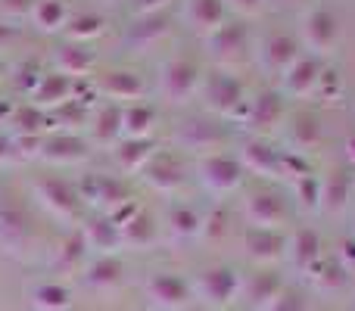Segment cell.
<instances>
[{"label":"cell","mask_w":355,"mask_h":311,"mask_svg":"<svg viewBox=\"0 0 355 311\" xmlns=\"http://www.w3.org/2000/svg\"><path fill=\"white\" fill-rule=\"evenodd\" d=\"M202 181L212 193H231L240 184V165L227 156H212L202 162Z\"/></svg>","instance_id":"cell-1"},{"label":"cell","mask_w":355,"mask_h":311,"mask_svg":"<svg viewBox=\"0 0 355 311\" xmlns=\"http://www.w3.org/2000/svg\"><path fill=\"white\" fill-rule=\"evenodd\" d=\"M196 85V66L187 60H172L162 69V91L172 103H181Z\"/></svg>","instance_id":"cell-2"},{"label":"cell","mask_w":355,"mask_h":311,"mask_svg":"<svg viewBox=\"0 0 355 311\" xmlns=\"http://www.w3.org/2000/svg\"><path fill=\"white\" fill-rule=\"evenodd\" d=\"M240 12H256L259 10V0H231Z\"/></svg>","instance_id":"cell-22"},{"label":"cell","mask_w":355,"mask_h":311,"mask_svg":"<svg viewBox=\"0 0 355 311\" xmlns=\"http://www.w3.org/2000/svg\"><path fill=\"white\" fill-rule=\"evenodd\" d=\"M91 62V53L87 50H78V47H66L60 53V66H62V75H81Z\"/></svg>","instance_id":"cell-18"},{"label":"cell","mask_w":355,"mask_h":311,"mask_svg":"<svg viewBox=\"0 0 355 311\" xmlns=\"http://www.w3.org/2000/svg\"><path fill=\"white\" fill-rule=\"evenodd\" d=\"M150 122H153V112H150L147 106H137V109L122 112V125H125V131H128L131 137L144 134V131L150 128Z\"/></svg>","instance_id":"cell-19"},{"label":"cell","mask_w":355,"mask_h":311,"mask_svg":"<svg viewBox=\"0 0 355 311\" xmlns=\"http://www.w3.org/2000/svg\"><path fill=\"white\" fill-rule=\"evenodd\" d=\"M265 60H268V66L275 69V72H287L290 66H293L300 56H296V44L290 41L287 35H275L268 41V50H265Z\"/></svg>","instance_id":"cell-11"},{"label":"cell","mask_w":355,"mask_h":311,"mask_svg":"<svg viewBox=\"0 0 355 311\" xmlns=\"http://www.w3.org/2000/svg\"><path fill=\"white\" fill-rule=\"evenodd\" d=\"M187 19L196 31H218L225 19L221 0H187Z\"/></svg>","instance_id":"cell-5"},{"label":"cell","mask_w":355,"mask_h":311,"mask_svg":"<svg viewBox=\"0 0 355 311\" xmlns=\"http://www.w3.org/2000/svg\"><path fill=\"white\" fill-rule=\"evenodd\" d=\"M212 47L218 60H240L246 50L243 25H221L218 31H212Z\"/></svg>","instance_id":"cell-7"},{"label":"cell","mask_w":355,"mask_h":311,"mask_svg":"<svg viewBox=\"0 0 355 311\" xmlns=\"http://www.w3.org/2000/svg\"><path fill=\"white\" fill-rule=\"evenodd\" d=\"M246 212H250V218H252L256 227L271 231L277 221H284V202L271 193H256L250 199V206H246Z\"/></svg>","instance_id":"cell-6"},{"label":"cell","mask_w":355,"mask_h":311,"mask_svg":"<svg viewBox=\"0 0 355 311\" xmlns=\"http://www.w3.org/2000/svg\"><path fill=\"white\" fill-rule=\"evenodd\" d=\"M246 246H250V256H256V258H275L277 246H284V240L271 231H252Z\"/></svg>","instance_id":"cell-15"},{"label":"cell","mask_w":355,"mask_h":311,"mask_svg":"<svg viewBox=\"0 0 355 311\" xmlns=\"http://www.w3.org/2000/svg\"><path fill=\"white\" fill-rule=\"evenodd\" d=\"M69 91L66 75H47L41 87H35V103H60Z\"/></svg>","instance_id":"cell-16"},{"label":"cell","mask_w":355,"mask_h":311,"mask_svg":"<svg viewBox=\"0 0 355 311\" xmlns=\"http://www.w3.org/2000/svg\"><path fill=\"white\" fill-rule=\"evenodd\" d=\"M237 290V277L231 274L227 268H215V271H206L200 281V293L206 302H215V305H225L227 299L234 296Z\"/></svg>","instance_id":"cell-4"},{"label":"cell","mask_w":355,"mask_h":311,"mask_svg":"<svg viewBox=\"0 0 355 311\" xmlns=\"http://www.w3.org/2000/svg\"><path fill=\"white\" fill-rule=\"evenodd\" d=\"M315 246H318V240H315L312 233H302V237H300V252H296V262H306L309 256H315Z\"/></svg>","instance_id":"cell-21"},{"label":"cell","mask_w":355,"mask_h":311,"mask_svg":"<svg viewBox=\"0 0 355 311\" xmlns=\"http://www.w3.org/2000/svg\"><path fill=\"white\" fill-rule=\"evenodd\" d=\"M119 277H122V268H119V262H112V258H103V262H97L91 271H87V287H94V290H112L119 283Z\"/></svg>","instance_id":"cell-12"},{"label":"cell","mask_w":355,"mask_h":311,"mask_svg":"<svg viewBox=\"0 0 355 311\" xmlns=\"http://www.w3.org/2000/svg\"><path fill=\"white\" fill-rule=\"evenodd\" d=\"M147 293H150V299H153L156 305L175 311V308H181L184 302H187V283H184L181 277H175V274H156V277H150Z\"/></svg>","instance_id":"cell-3"},{"label":"cell","mask_w":355,"mask_h":311,"mask_svg":"<svg viewBox=\"0 0 355 311\" xmlns=\"http://www.w3.org/2000/svg\"><path fill=\"white\" fill-rule=\"evenodd\" d=\"M103 91L110 94L112 100H131L141 94V81H137L131 72H116L103 81Z\"/></svg>","instance_id":"cell-13"},{"label":"cell","mask_w":355,"mask_h":311,"mask_svg":"<svg viewBox=\"0 0 355 311\" xmlns=\"http://www.w3.org/2000/svg\"><path fill=\"white\" fill-rule=\"evenodd\" d=\"M240 103V85L227 75H215L209 81V106L218 112H231Z\"/></svg>","instance_id":"cell-10"},{"label":"cell","mask_w":355,"mask_h":311,"mask_svg":"<svg viewBox=\"0 0 355 311\" xmlns=\"http://www.w3.org/2000/svg\"><path fill=\"white\" fill-rule=\"evenodd\" d=\"M35 305L41 311H62L69 305V290H62L60 283H41L35 290Z\"/></svg>","instance_id":"cell-14"},{"label":"cell","mask_w":355,"mask_h":311,"mask_svg":"<svg viewBox=\"0 0 355 311\" xmlns=\"http://www.w3.org/2000/svg\"><path fill=\"white\" fill-rule=\"evenodd\" d=\"M334 37H337V22H334L331 12H324V10L312 12L306 22V41L315 50H327L334 44Z\"/></svg>","instance_id":"cell-9"},{"label":"cell","mask_w":355,"mask_h":311,"mask_svg":"<svg viewBox=\"0 0 355 311\" xmlns=\"http://www.w3.org/2000/svg\"><path fill=\"white\" fill-rule=\"evenodd\" d=\"M172 221H175V231H187V233H193L196 231V218H193V212H175L172 215Z\"/></svg>","instance_id":"cell-20"},{"label":"cell","mask_w":355,"mask_h":311,"mask_svg":"<svg viewBox=\"0 0 355 311\" xmlns=\"http://www.w3.org/2000/svg\"><path fill=\"white\" fill-rule=\"evenodd\" d=\"M35 19L44 31H53L60 25H66V10H62L60 0H44V3L35 6Z\"/></svg>","instance_id":"cell-17"},{"label":"cell","mask_w":355,"mask_h":311,"mask_svg":"<svg viewBox=\"0 0 355 311\" xmlns=\"http://www.w3.org/2000/svg\"><path fill=\"white\" fill-rule=\"evenodd\" d=\"M315 81H318V62H312V60H296L293 66L284 72V87H287L293 97L309 94Z\"/></svg>","instance_id":"cell-8"}]
</instances>
